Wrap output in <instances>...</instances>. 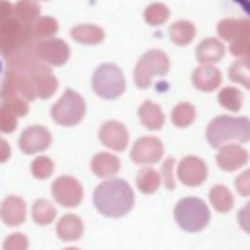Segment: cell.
Returning a JSON list of instances; mask_svg holds the SVG:
<instances>
[{
	"label": "cell",
	"instance_id": "cell-21",
	"mask_svg": "<svg viewBox=\"0 0 250 250\" xmlns=\"http://www.w3.org/2000/svg\"><path fill=\"white\" fill-rule=\"evenodd\" d=\"M70 37L78 43H84V45H96V43H102L105 33L100 25H94V23H80V25H74L70 29Z\"/></svg>",
	"mask_w": 250,
	"mask_h": 250
},
{
	"label": "cell",
	"instance_id": "cell-13",
	"mask_svg": "<svg viewBox=\"0 0 250 250\" xmlns=\"http://www.w3.org/2000/svg\"><path fill=\"white\" fill-rule=\"evenodd\" d=\"M98 135H100V141L109 150H115V152L125 150V146L129 145V131L119 121H105L100 127V133Z\"/></svg>",
	"mask_w": 250,
	"mask_h": 250
},
{
	"label": "cell",
	"instance_id": "cell-27",
	"mask_svg": "<svg viewBox=\"0 0 250 250\" xmlns=\"http://www.w3.org/2000/svg\"><path fill=\"white\" fill-rule=\"evenodd\" d=\"M229 49L238 59H250V20H246L242 31L230 41Z\"/></svg>",
	"mask_w": 250,
	"mask_h": 250
},
{
	"label": "cell",
	"instance_id": "cell-5",
	"mask_svg": "<svg viewBox=\"0 0 250 250\" xmlns=\"http://www.w3.org/2000/svg\"><path fill=\"white\" fill-rule=\"evenodd\" d=\"M170 70V59L164 51H158V49H152V51H146L139 61H137V66H135V84L137 88H148L152 84V78L154 76H164L166 72Z\"/></svg>",
	"mask_w": 250,
	"mask_h": 250
},
{
	"label": "cell",
	"instance_id": "cell-42",
	"mask_svg": "<svg viewBox=\"0 0 250 250\" xmlns=\"http://www.w3.org/2000/svg\"><path fill=\"white\" fill-rule=\"evenodd\" d=\"M14 18V6L8 0H0V23Z\"/></svg>",
	"mask_w": 250,
	"mask_h": 250
},
{
	"label": "cell",
	"instance_id": "cell-12",
	"mask_svg": "<svg viewBox=\"0 0 250 250\" xmlns=\"http://www.w3.org/2000/svg\"><path fill=\"white\" fill-rule=\"evenodd\" d=\"M51 133L47 127L43 125H31L27 127L21 135H20V148L25 154H35V152H43L51 146Z\"/></svg>",
	"mask_w": 250,
	"mask_h": 250
},
{
	"label": "cell",
	"instance_id": "cell-9",
	"mask_svg": "<svg viewBox=\"0 0 250 250\" xmlns=\"http://www.w3.org/2000/svg\"><path fill=\"white\" fill-rule=\"evenodd\" d=\"M164 156V145L156 137H139L131 148V160L135 164H156Z\"/></svg>",
	"mask_w": 250,
	"mask_h": 250
},
{
	"label": "cell",
	"instance_id": "cell-25",
	"mask_svg": "<svg viewBox=\"0 0 250 250\" xmlns=\"http://www.w3.org/2000/svg\"><path fill=\"white\" fill-rule=\"evenodd\" d=\"M14 16L21 23L31 25L41 16V8H39L37 0H18V4L14 6Z\"/></svg>",
	"mask_w": 250,
	"mask_h": 250
},
{
	"label": "cell",
	"instance_id": "cell-3",
	"mask_svg": "<svg viewBox=\"0 0 250 250\" xmlns=\"http://www.w3.org/2000/svg\"><path fill=\"white\" fill-rule=\"evenodd\" d=\"M174 219H176L180 229H184L188 232H197V230H203L209 225L211 213H209V207L203 203V199L184 197L176 203Z\"/></svg>",
	"mask_w": 250,
	"mask_h": 250
},
{
	"label": "cell",
	"instance_id": "cell-22",
	"mask_svg": "<svg viewBox=\"0 0 250 250\" xmlns=\"http://www.w3.org/2000/svg\"><path fill=\"white\" fill-rule=\"evenodd\" d=\"M168 35H170V41L184 47L188 43L193 41L195 37V25L191 21H186V20H180V21H174L168 29Z\"/></svg>",
	"mask_w": 250,
	"mask_h": 250
},
{
	"label": "cell",
	"instance_id": "cell-29",
	"mask_svg": "<svg viewBox=\"0 0 250 250\" xmlns=\"http://www.w3.org/2000/svg\"><path fill=\"white\" fill-rule=\"evenodd\" d=\"M59 31V23L55 18L51 16H39L33 23H31V33L37 39H49L55 37V33Z\"/></svg>",
	"mask_w": 250,
	"mask_h": 250
},
{
	"label": "cell",
	"instance_id": "cell-37",
	"mask_svg": "<svg viewBox=\"0 0 250 250\" xmlns=\"http://www.w3.org/2000/svg\"><path fill=\"white\" fill-rule=\"evenodd\" d=\"M27 246H29L27 236L21 234V232H14V234H10V236L4 240L2 250H27Z\"/></svg>",
	"mask_w": 250,
	"mask_h": 250
},
{
	"label": "cell",
	"instance_id": "cell-14",
	"mask_svg": "<svg viewBox=\"0 0 250 250\" xmlns=\"http://www.w3.org/2000/svg\"><path fill=\"white\" fill-rule=\"evenodd\" d=\"M10 96H21L23 100H33L35 98V90H33V82H31V76L23 74V72H10L8 74V80H6V86L2 90V98H10Z\"/></svg>",
	"mask_w": 250,
	"mask_h": 250
},
{
	"label": "cell",
	"instance_id": "cell-44",
	"mask_svg": "<svg viewBox=\"0 0 250 250\" xmlns=\"http://www.w3.org/2000/svg\"><path fill=\"white\" fill-rule=\"evenodd\" d=\"M234 2H236V4H238V6H240V8L250 16V0H234Z\"/></svg>",
	"mask_w": 250,
	"mask_h": 250
},
{
	"label": "cell",
	"instance_id": "cell-30",
	"mask_svg": "<svg viewBox=\"0 0 250 250\" xmlns=\"http://www.w3.org/2000/svg\"><path fill=\"white\" fill-rule=\"evenodd\" d=\"M195 121V107L188 102H180L176 104V107L172 109V123L180 129L189 127Z\"/></svg>",
	"mask_w": 250,
	"mask_h": 250
},
{
	"label": "cell",
	"instance_id": "cell-6",
	"mask_svg": "<svg viewBox=\"0 0 250 250\" xmlns=\"http://www.w3.org/2000/svg\"><path fill=\"white\" fill-rule=\"evenodd\" d=\"M86 113V102L84 98L74 92V90H64V94L61 96V100L51 107V117L55 123L62 125V127H72L78 125L82 121Z\"/></svg>",
	"mask_w": 250,
	"mask_h": 250
},
{
	"label": "cell",
	"instance_id": "cell-46",
	"mask_svg": "<svg viewBox=\"0 0 250 250\" xmlns=\"http://www.w3.org/2000/svg\"><path fill=\"white\" fill-rule=\"evenodd\" d=\"M0 72H2V62H0Z\"/></svg>",
	"mask_w": 250,
	"mask_h": 250
},
{
	"label": "cell",
	"instance_id": "cell-36",
	"mask_svg": "<svg viewBox=\"0 0 250 250\" xmlns=\"http://www.w3.org/2000/svg\"><path fill=\"white\" fill-rule=\"evenodd\" d=\"M4 107L8 109V111H12L16 117H23V115H27V100H23L21 96H10V98H6V104H4Z\"/></svg>",
	"mask_w": 250,
	"mask_h": 250
},
{
	"label": "cell",
	"instance_id": "cell-7",
	"mask_svg": "<svg viewBox=\"0 0 250 250\" xmlns=\"http://www.w3.org/2000/svg\"><path fill=\"white\" fill-rule=\"evenodd\" d=\"M51 191H53L55 201L59 205H62V207H76V205H80V201L84 197L82 184L72 176L57 178L53 182V186H51Z\"/></svg>",
	"mask_w": 250,
	"mask_h": 250
},
{
	"label": "cell",
	"instance_id": "cell-33",
	"mask_svg": "<svg viewBox=\"0 0 250 250\" xmlns=\"http://www.w3.org/2000/svg\"><path fill=\"white\" fill-rule=\"evenodd\" d=\"M145 21L148 23V25H162V23H166L168 21V18H170V10H168V6H164V4H160V2H154V4H150V6H146L145 8Z\"/></svg>",
	"mask_w": 250,
	"mask_h": 250
},
{
	"label": "cell",
	"instance_id": "cell-4",
	"mask_svg": "<svg viewBox=\"0 0 250 250\" xmlns=\"http://www.w3.org/2000/svg\"><path fill=\"white\" fill-rule=\"evenodd\" d=\"M92 88L104 100H117L121 94H125L127 84L121 68L111 62H105L96 68L92 76Z\"/></svg>",
	"mask_w": 250,
	"mask_h": 250
},
{
	"label": "cell",
	"instance_id": "cell-40",
	"mask_svg": "<svg viewBox=\"0 0 250 250\" xmlns=\"http://www.w3.org/2000/svg\"><path fill=\"white\" fill-rule=\"evenodd\" d=\"M234 186H236V191H238L240 195H244V197H248V195H250V168L236 176Z\"/></svg>",
	"mask_w": 250,
	"mask_h": 250
},
{
	"label": "cell",
	"instance_id": "cell-26",
	"mask_svg": "<svg viewBox=\"0 0 250 250\" xmlns=\"http://www.w3.org/2000/svg\"><path fill=\"white\" fill-rule=\"evenodd\" d=\"M162 178H160V172H156L154 168H141L139 174H137V188L141 193H154L160 186Z\"/></svg>",
	"mask_w": 250,
	"mask_h": 250
},
{
	"label": "cell",
	"instance_id": "cell-45",
	"mask_svg": "<svg viewBox=\"0 0 250 250\" xmlns=\"http://www.w3.org/2000/svg\"><path fill=\"white\" fill-rule=\"evenodd\" d=\"M64 250H78V248H72V246H70V248H64Z\"/></svg>",
	"mask_w": 250,
	"mask_h": 250
},
{
	"label": "cell",
	"instance_id": "cell-31",
	"mask_svg": "<svg viewBox=\"0 0 250 250\" xmlns=\"http://www.w3.org/2000/svg\"><path fill=\"white\" fill-rule=\"evenodd\" d=\"M217 100L229 111H238L242 107V92L238 88H234V86L221 88V92L217 94Z\"/></svg>",
	"mask_w": 250,
	"mask_h": 250
},
{
	"label": "cell",
	"instance_id": "cell-2",
	"mask_svg": "<svg viewBox=\"0 0 250 250\" xmlns=\"http://www.w3.org/2000/svg\"><path fill=\"white\" fill-rule=\"evenodd\" d=\"M207 141L211 146L219 148L225 143H248L250 141V119L219 115L207 125Z\"/></svg>",
	"mask_w": 250,
	"mask_h": 250
},
{
	"label": "cell",
	"instance_id": "cell-20",
	"mask_svg": "<svg viewBox=\"0 0 250 250\" xmlns=\"http://www.w3.org/2000/svg\"><path fill=\"white\" fill-rule=\"evenodd\" d=\"M82 232H84V225H82L80 217H76V215H64L57 223V234L64 242L78 240L82 236Z\"/></svg>",
	"mask_w": 250,
	"mask_h": 250
},
{
	"label": "cell",
	"instance_id": "cell-32",
	"mask_svg": "<svg viewBox=\"0 0 250 250\" xmlns=\"http://www.w3.org/2000/svg\"><path fill=\"white\" fill-rule=\"evenodd\" d=\"M229 78L250 90V59H238L229 68Z\"/></svg>",
	"mask_w": 250,
	"mask_h": 250
},
{
	"label": "cell",
	"instance_id": "cell-15",
	"mask_svg": "<svg viewBox=\"0 0 250 250\" xmlns=\"http://www.w3.org/2000/svg\"><path fill=\"white\" fill-rule=\"evenodd\" d=\"M191 82L201 92H215L223 82V74L215 64H201L193 70Z\"/></svg>",
	"mask_w": 250,
	"mask_h": 250
},
{
	"label": "cell",
	"instance_id": "cell-24",
	"mask_svg": "<svg viewBox=\"0 0 250 250\" xmlns=\"http://www.w3.org/2000/svg\"><path fill=\"white\" fill-rule=\"evenodd\" d=\"M209 201L213 203V207L219 211V213H229L234 205V197L230 193V189L223 184L219 186H213L211 191H209Z\"/></svg>",
	"mask_w": 250,
	"mask_h": 250
},
{
	"label": "cell",
	"instance_id": "cell-39",
	"mask_svg": "<svg viewBox=\"0 0 250 250\" xmlns=\"http://www.w3.org/2000/svg\"><path fill=\"white\" fill-rule=\"evenodd\" d=\"M16 125H18V117L2 105L0 107V131L2 133H12V131H16Z\"/></svg>",
	"mask_w": 250,
	"mask_h": 250
},
{
	"label": "cell",
	"instance_id": "cell-34",
	"mask_svg": "<svg viewBox=\"0 0 250 250\" xmlns=\"http://www.w3.org/2000/svg\"><path fill=\"white\" fill-rule=\"evenodd\" d=\"M244 23H246V20H234V18H230V20H223V21L217 23V33H219L221 39H225V41H232V39L242 31Z\"/></svg>",
	"mask_w": 250,
	"mask_h": 250
},
{
	"label": "cell",
	"instance_id": "cell-10",
	"mask_svg": "<svg viewBox=\"0 0 250 250\" xmlns=\"http://www.w3.org/2000/svg\"><path fill=\"white\" fill-rule=\"evenodd\" d=\"M178 180L188 188H197L207 180V164L199 156H186L178 162Z\"/></svg>",
	"mask_w": 250,
	"mask_h": 250
},
{
	"label": "cell",
	"instance_id": "cell-35",
	"mask_svg": "<svg viewBox=\"0 0 250 250\" xmlns=\"http://www.w3.org/2000/svg\"><path fill=\"white\" fill-rule=\"evenodd\" d=\"M55 170V164L49 156H37L33 162H31V174L33 178L37 180H47Z\"/></svg>",
	"mask_w": 250,
	"mask_h": 250
},
{
	"label": "cell",
	"instance_id": "cell-11",
	"mask_svg": "<svg viewBox=\"0 0 250 250\" xmlns=\"http://www.w3.org/2000/svg\"><path fill=\"white\" fill-rule=\"evenodd\" d=\"M250 154L244 146H240L238 143H225L219 146V152L215 156L217 166L225 172H234L238 168H242L248 162Z\"/></svg>",
	"mask_w": 250,
	"mask_h": 250
},
{
	"label": "cell",
	"instance_id": "cell-8",
	"mask_svg": "<svg viewBox=\"0 0 250 250\" xmlns=\"http://www.w3.org/2000/svg\"><path fill=\"white\" fill-rule=\"evenodd\" d=\"M35 55L39 57V61H43L49 66H62L70 57V49L62 39L49 37V39H41L35 45Z\"/></svg>",
	"mask_w": 250,
	"mask_h": 250
},
{
	"label": "cell",
	"instance_id": "cell-41",
	"mask_svg": "<svg viewBox=\"0 0 250 250\" xmlns=\"http://www.w3.org/2000/svg\"><path fill=\"white\" fill-rule=\"evenodd\" d=\"M238 225H240V229L244 232L250 234V201L238 211Z\"/></svg>",
	"mask_w": 250,
	"mask_h": 250
},
{
	"label": "cell",
	"instance_id": "cell-43",
	"mask_svg": "<svg viewBox=\"0 0 250 250\" xmlns=\"http://www.w3.org/2000/svg\"><path fill=\"white\" fill-rule=\"evenodd\" d=\"M10 156H12V148H10L8 141H4V139L0 137V162H8Z\"/></svg>",
	"mask_w": 250,
	"mask_h": 250
},
{
	"label": "cell",
	"instance_id": "cell-18",
	"mask_svg": "<svg viewBox=\"0 0 250 250\" xmlns=\"http://www.w3.org/2000/svg\"><path fill=\"white\" fill-rule=\"evenodd\" d=\"M92 172L98 176V178H111L113 174L119 172L121 168V162L115 154L111 152H98L94 158H92Z\"/></svg>",
	"mask_w": 250,
	"mask_h": 250
},
{
	"label": "cell",
	"instance_id": "cell-17",
	"mask_svg": "<svg viewBox=\"0 0 250 250\" xmlns=\"http://www.w3.org/2000/svg\"><path fill=\"white\" fill-rule=\"evenodd\" d=\"M225 55V45L219 41V39H203L197 49H195V57L201 64H215L217 61H221Z\"/></svg>",
	"mask_w": 250,
	"mask_h": 250
},
{
	"label": "cell",
	"instance_id": "cell-1",
	"mask_svg": "<svg viewBox=\"0 0 250 250\" xmlns=\"http://www.w3.org/2000/svg\"><path fill=\"white\" fill-rule=\"evenodd\" d=\"M135 193L125 180L107 178L94 189V205L96 209L109 219H119L133 209Z\"/></svg>",
	"mask_w": 250,
	"mask_h": 250
},
{
	"label": "cell",
	"instance_id": "cell-28",
	"mask_svg": "<svg viewBox=\"0 0 250 250\" xmlns=\"http://www.w3.org/2000/svg\"><path fill=\"white\" fill-rule=\"evenodd\" d=\"M31 217L37 225H51L57 217V209L51 201L47 199H37L31 207Z\"/></svg>",
	"mask_w": 250,
	"mask_h": 250
},
{
	"label": "cell",
	"instance_id": "cell-23",
	"mask_svg": "<svg viewBox=\"0 0 250 250\" xmlns=\"http://www.w3.org/2000/svg\"><path fill=\"white\" fill-rule=\"evenodd\" d=\"M31 82H33L35 96H39V98H43V100L51 98V96L55 94L57 86H59L57 78H55L49 70H47V72H37V74H33V76H31Z\"/></svg>",
	"mask_w": 250,
	"mask_h": 250
},
{
	"label": "cell",
	"instance_id": "cell-38",
	"mask_svg": "<svg viewBox=\"0 0 250 250\" xmlns=\"http://www.w3.org/2000/svg\"><path fill=\"white\" fill-rule=\"evenodd\" d=\"M174 166H176V160L174 158H166L164 164H162V170H160V178L166 186V189H174L176 188V180H174Z\"/></svg>",
	"mask_w": 250,
	"mask_h": 250
},
{
	"label": "cell",
	"instance_id": "cell-16",
	"mask_svg": "<svg viewBox=\"0 0 250 250\" xmlns=\"http://www.w3.org/2000/svg\"><path fill=\"white\" fill-rule=\"evenodd\" d=\"M0 219L8 227H20L25 221V201L18 195H8L0 205Z\"/></svg>",
	"mask_w": 250,
	"mask_h": 250
},
{
	"label": "cell",
	"instance_id": "cell-19",
	"mask_svg": "<svg viewBox=\"0 0 250 250\" xmlns=\"http://www.w3.org/2000/svg\"><path fill=\"white\" fill-rule=\"evenodd\" d=\"M139 119L150 131H158L164 125V113H162L160 105L150 100H146L139 105Z\"/></svg>",
	"mask_w": 250,
	"mask_h": 250
}]
</instances>
